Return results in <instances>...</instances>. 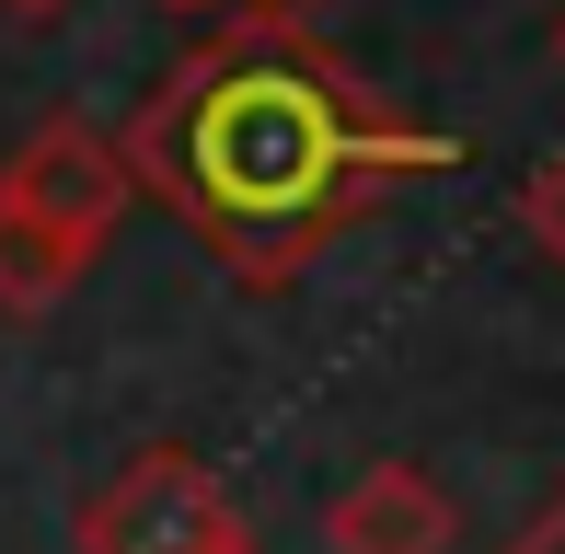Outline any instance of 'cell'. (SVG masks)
I'll return each instance as SVG.
<instances>
[{
    "instance_id": "2",
    "label": "cell",
    "mask_w": 565,
    "mask_h": 554,
    "mask_svg": "<svg viewBox=\"0 0 565 554\" xmlns=\"http://www.w3.org/2000/svg\"><path fill=\"white\" fill-rule=\"evenodd\" d=\"M70 543H82V554H231L254 532H243L231 486L196 462V450L150 439V450H127L105 486L70 509Z\"/></svg>"
},
{
    "instance_id": "10",
    "label": "cell",
    "mask_w": 565,
    "mask_h": 554,
    "mask_svg": "<svg viewBox=\"0 0 565 554\" xmlns=\"http://www.w3.org/2000/svg\"><path fill=\"white\" fill-rule=\"evenodd\" d=\"M554 58H565V23H554Z\"/></svg>"
},
{
    "instance_id": "5",
    "label": "cell",
    "mask_w": 565,
    "mask_h": 554,
    "mask_svg": "<svg viewBox=\"0 0 565 554\" xmlns=\"http://www.w3.org/2000/svg\"><path fill=\"white\" fill-rule=\"evenodd\" d=\"M93 277V255H70L58 232H35L23 209H0V312L12 323H35V312H58L70 289Z\"/></svg>"
},
{
    "instance_id": "11",
    "label": "cell",
    "mask_w": 565,
    "mask_h": 554,
    "mask_svg": "<svg viewBox=\"0 0 565 554\" xmlns=\"http://www.w3.org/2000/svg\"><path fill=\"white\" fill-rule=\"evenodd\" d=\"M231 554H254V543H231Z\"/></svg>"
},
{
    "instance_id": "4",
    "label": "cell",
    "mask_w": 565,
    "mask_h": 554,
    "mask_svg": "<svg viewBox=\"0 0 565 554\" xmlns=\"http://www.w3.org/2000/svg\"><path fill=\"white\" fill-rule=\"evenodd\" d=\"M323 543L335 554H450L461 543V509L427 462H358L323 509Z\"/></svg>"
},
{
    "instance_id": "7",
    "label": "cell",
    "mask_w": 565,
    "mask_h": 554,
    "mask_svg": "<svg viewBox=\"0 0 565 554\" xmlns=\"http://www.w3.org/2000/svg\"><path fill=\"white\" fill-rule=\"evenodd\" d=\"M508 554H565V486L543 497V509L520 520V532H508Z\"/></svg>"
},
{
    "instance_id": "9",
    "label": "cell",
    "mask_w": 565,
    "mask_h": 554,
    "mask_svg": "<svg viewBox=\"0 0 565 554\" xmlns=\"http://www.w3.org/2000/svg\"><path fill=\"white\" fill-rule=\"evenodd\" d=\"M162 12H231V0H162Z\"/></svg>"
},
{
    "instance_id": "6",
    "label": "cell",
    "mask_w": 565,
    "mask_h": 554,
    "mask_svg": "<svg viewBox=\"0 0 565 554\" xmlns=\"http://www.w3.org/2000/svg\"><path fill=\"white\" fill-rule=\"evenodd\" d=\"M520 220H531V243H543V255L565 266V150H554V162L520 185Z\"/></svg>"
},
{
    "instance_id": "8",
    "label": "cell",
    "mask_w": 565,
    "mask_h": 554,
    "mask_svg": "<svg viewBox=\"0 0 565 554\" xmlns=\"http://www.w3.org/2000/svg\"><path fill=\"white\" fill-rule=\"evenodd\" d=\"M0 12H23V23H46V12H70V0H0Z\"/></svg>"
},
{
    "instance_id": "3",
    "label": "cell",
    "mask_w": 565,
    "mask_h": 554,
    "mask_svg": "<svg viewBox=\"0 0 565 554\" xmlns=\"http://www.w3.org/2000/svg\"><path fill=\"white\" fill-rule=\"evenodd\" d=\"M127 196H139L127 185V150L93 128V116H46V128L0 162V209H23L35 232H58L70 255H105Z\"/></svg>"
},
{
    "instance_id": "1",
    "label": "cell",
    "mask_w": 565,
    "mask_h": 554,
    "mask_svg": "<svg viewBox=\"0 0 565 554\" xmlns=\"http://www.w3.org/2000/svg\"><path fill=\"white\" fill-rule=\"evenodd\" d=\"M116 150H127V185L162 196L243 289H289L393 185L461 162L450 128L393 116L289 12H243L220 46L173 58Z\"/></svg>"
}]
</instances>
